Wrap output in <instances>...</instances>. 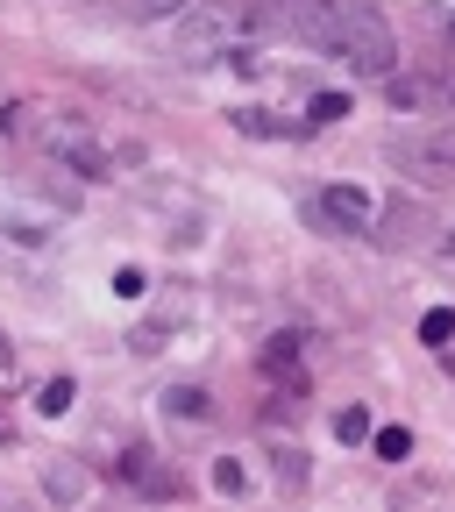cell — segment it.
<instances>
[{"mask_svg":"<svg viewBox=\"0 0 455 512\" xmlns=\"http://www.w3.org/2000/svg\"><path fill=\"white\" fill-rule=\"evenodd\" d=\"M228 43H235V15H214V8H192V15H178V29H171L178 64H214Z\"/></svg>","mask_w":455,"mask_h":512,"instance_id":"3957f363","label":"cell"},{"mask_svg":"<svg viewBox=\"0 0 455 512\" xmlns=\"http://www.w3.org/2000/svg\"><path fill=\"white\" fill-rule=\"evenodd\" d=\"M0 363H8V349H0Z\"/></svg>","mask_w":455,"mask_h":512,"instance_id":"d6986e66","label":"cell"},{"mask_svg":"<svg viewBox=\"0 0 455 512\" xmlns=\"http://www.w3.org/2000/svg\"><path fill=\"white\" fill-rule=\"evenodd\" d=\"M43 491H50V498H79V491H86V477H79V470H50V477H43Z\"/></svg>","mask_w":455,"mask_h":512,"instance_id":"5bb4252c","label":"cell"},{"mask_svg":"<svg viewBox=\"0 0 455 512\" xmlns=\"http://www.w3.org/2000/svg\"><path fill=\"white\" fill-rule=\"evenodd\" d=\"M420 342H427V349H448V342H455V313H448V306L420 313Z\"/></svg>","mask_w":455,"mask_h":512,"instance_id":"30bf717a","label":"cell"},{"mask_svg":"<svg viewBox=\"0 0 455 512\" xmlns=\"http://www.w3.org/2000/svg\"><path fill=\"white\" fill-rule=\"evenodd\" d=\"M143 285H150V278H143L136 264H121V271H114V299H143Z\"/></svg>","mask_w":455,"mask_h":512,"instance_id":"9a60e30c","label":"cell"},{"mask_svg":"<svg viewBox=\"0 0 455 512\" xmlns=\"http://www.w3.org/2000/svg\"><path fill=\"white\" fill-rule=\"evenodd\" d=\"M292 356H299V335H271V349H264V363H271V370H285Z\"/></svg>","mask_w":455,"mask_h":512,"instance_id":"2e32d148","label":"cell"},{"mask_svg":"<svg viewBox=\"0 0 455 512\" xmlns=\"http://www.w3.org/2000/svg\"><path fill=\"white\" fill-rule=\"evenodd\" d=\"M342 29H349V0H292V36L299 43H313V50L335 57Z\"/></svg>","mask_w":455,"mask_h":512,"instance_id":"5b68a950","label":"cell"},{"mask_svg":"<svg viewBox=\"0 0 455 512\" xmlns=\"http://www.w3.org/2000/svg\"><path fill=\"white\" fill-rule=\"evenodd\" d=\"M313 221L328 228V235H363V228L377 221V207H370L363 185H320V192H313Z\"/></svg>","mask_w":455,"mask_h":512,"instance_id":"277c9868","label":"cell"},{"mask_svg":"<svg viewBox=\"0 0 455 512\" xmlns=\"http://www.w3.org/2000/svg\"><path fill=\"white\" fill-rule=\"evenodd\" d=\"M335 57L349 64V72H363V79H392V64H399L392 22H384L377 8H363V0H349V29H342Z\"/></svg>","mask_w":455,"mask_h":512,"instance_id":"6da1fadb","label":"cell"},{"mask_svg":"<svg viewBox=\"0 0 455 512\" xmlns=\"http://www.w3.org/2000/svg\"><path fill=\"white\" fill-rule=\"evenodd\" d=\"M392 164L413 185H455V128H427V136H399Z\"/></svg>","mask_w":455,"mask_h":512,"instance_id":"7a4b0ae2","label":"cell"},{"mask_svg":"<svg viewBox=\"0 0 455 512\" xmlns=\"http://www.w3.org/2000/svg\"><path fill=\"white\" fill-rule=\"evenodd\" d=\"M72 399H79V392H72V377H50L43 392H36V413H43V420H57V413H72Z\"/></svg>","mask_w":455,"mask_h":512,"instance_id":"9c48e42d","label":"cell"},{"mask_svg":"<svg viewBox=\"0 0 455 512\" xmlns=\"http://www.w3.org/2000/svg\"><path fill=\"white\" fill-rule=\"evenodd\" d=\"M114 477H121V484H136L143 498H178V470L157 463V448H121Z\"/></svg>","mask_w":455,"mask_h":512,"instance_id":"8992f818","label":"cell"},{"mask_svg":"<svg viewBox=\"0 0 455 512\" xmlns=\"http://www.w3.org/2000/svg\"><path fill=\"white\" fill-rule=\"evenodd\" d=\"M342 114H349L342 93H313V121H342Z\"/></svg>","mask_w":455,"mask_h":512,"instance_id":"e0dca14e","label":"cell"},{"mask_svg":"<svg viewBox=\"0 0 455 512\" xmlns=\"http://www.w3.org/2000/svg\"><path fill=\"white\" fill-rule=\"evenodd\" d=\"M370 448H377L384 463H406V456H413V434H406V427H377V434H370Z\"/></svg>","mask_w":455,"mask_h":512,"instance_id":"8fae6325","label":"cell"},{"mask_svg":"<svg viewBox=\"0 0 455 512\" xmlns=\"http://www.w3.org/2000/svg\"><path fill=\"white\" fill-rule=\"evenodd\" d=\"M384 93H392V107H399V114H413V107H434V100H448V86H441V79H399V72L384 79Z\"/></svg>","mask_w":455,"mask_h":512,"instance_id":"52a82bcc","label":"cell"},{"mask_svg":"<svg viewBox=\"0 0 455 512\" xmlns=\"http://www.w3.org/2000/svg\"><path fill=\"white\" fill-rule=\"evenodd\" d=\"M370 434H377V427H370L363 406H342V413H335V441H370Z\"/></svg>","mask_w":455,"mask_h":512,"instance_id":"7c38bea8","label":"cell"},{"mask_svg":"<svg viewBox=\"0 0 455 512\" xmlns=\"http://www.w3.org/2000/svg\"><path fill=\"white\" fill-rule=\"evenodd\" d=\"M143 22H164V15H185V0H136Z\"/></svg>","mask_w":455,"mask_h":512,"instance_id":"ac0fdd59","label":"cell"},{"mask_svg":"<svg viewBox=\"0 0 455 512\" xmlns=\"http://www.w3.org/2000/svg\"><path fill=\"white\" fill-rule=\"evenodd\" d=\"M214 491H228V498H242V491H249V477H242V463H235V456H221V463H214Z\"/></svg>","mask_w":455,"mask_h":512,"instance_id":"4fadbf2b","label":"cell"},{"mask_svg":"<svg viewBox=\"0 0 455 512\" xmlns=\"http://www.w3.org/2000/svg\"><path fill=\"white\" fill-rule=\"evenodd\" d=\"M164 413H171V420H214V399H207V384H171V392H164Z\"/></svg>","mask_w":455,"mask_h":512,"instance_id":"ba28073f","label":"cell"}]
</instances>
